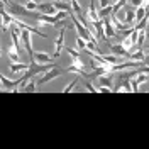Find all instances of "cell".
<instances>
[{"mask_svg": "<svg viewBox=\"0 0 149 149\" xmlns=\"http://www.w3.org/2000/svg\"><path fill=\"white\" fill-rule=\"evenodd\" d=\"M74 42H76V46H78V49H86V39L85 37H81V36H76L74 37Z\"/></svg>", "mask_w": 149, "mask_h": 149, "instance_id": "13", "label": "cell"}, {"mask_svg": "<svg viewBox=\"0 0 149 149\" xmlns=\"http://www.w3.org/2000/svg\"><path fill=\"white\" fill-rule=\"evenodd\" d=\"M102 26H103V31H105V39H112V37L117 34V29L113 27L110 17L102 19Z\"/></svg>", "mask_w": 149, "mask_h": 149, "instance_id": "4", "label": "cell"}, {"mask_svg": "<svg viewBox=\"0 0 149 149\" xmlns=\"http://www.w3.org/2000/svg\"><path fill=\"white\" fill-rule=\"evenodd\" d=\"M98 78V86H103V88H110L112 92H113V78H112V73L109 74H100V76H97Z\"/></svg>", "mask_w": 149, "mask_h": 149, "instance_id": "6", "label": "cell"}, {"mask_svg": "<svg viewBox=\"0 0 149 149\" xmlns=\"http://www.w3.org/2000/svg\"><path fill=\"white\" fill-rule=\"evenodd\" d=\"M148 24H149V17H148Z\"/></svg>", "mask_w": 149, "mask_h": 149, "instance_id": "20", "label": "cell"}, {"mask_svg": "<svg viewBox=\"0 0 149 149\" xmlns=\"http://www.w3.org/2000/svg\"><path fill=\"white\" fill-rule=\"evenodd\" d=\"M51 2H59V0H51Z\"/></svg>", "mask_w": 149, "mask_h": 149, "instance_id": "19", "label": "cell"}, {"mask_svg": "<svg viewBox=\"0 0 149 149\" xmlns=\"http://www.w3.org/2000/svg\"><path fill=\"white\" fill-rule=\"evenodd\" d=\"M130 3H132L134 7H139V5H142V3H144V0H130Z\"/></svg>", "mask_w": 149, "mask_h": 149, "instance_id": "18", "label": "cell"}, {"mask_svg": "<svg viewBox=\"0 0 149 149\" xmlns=\"http://www.w3.org/2000/svg\"><path fill=\"white\" fill-rule=\"evenodd\" d=\"M29 68H31V63H22V61H17V63H10V66H9L10 73H14V74L27 73Z\"/></svg>", "mask_w": 149, "mask_h": 149, "instance_id": "3", "label": "cell"}, {"mask_svg": "<svg viewBox=\"0 0 149 149\" xmlns=\"http://www.w3.org/2000/svg\"><path fill=\"white\" fill-rule=\"evenodd\" d=\"M39 12H41V14H44V15H56V14H58V9H56L54 2L47 0V2L39 3Z\"/></svg>", "mask_w": 149, "mask_h": 149, "instance_id": "2", "label": "cell"}, {"mask_svg": "<svg viewBox=\"0 0 149 149\" xmlns=\"http://www.w3.org/2000/svg\"><path fill=\"white\" fill-rule=\"evenodd\" d=\"M19 49L15 44H14V41L10 39L9 42V47H7V54H9V61L10 63H17V61H20V54H19Z\"/></svg>", "mask_w": 149, "mask_h": 149, "instance_id": "5", "label": "cell"}, {"mask_svg": "<svg viewBox=\"0 0 149 149\" xmlns=\"http://www.w3.org/2000/svg\"><path fill=\"white\" fill-rule=\"evenodd\" d=\"M70 3H71V10H73L76 15H80V14H81V9H80V2H78V0H70Z\"/></svg>", "mask_w": 149, "mask_h": 149, "instance_id": "14", "label": "cell"}, {"mask_svg": "<svg viewBox=\"0 0 149 149\" xmlns=\"http://www.w3.org/2000/svg\"><path fill=\"white\" fill-rule=\"evenodd\" d=\"M65 32H66V27L61 29V32H59V36H58V39H56V44H54V58H59V54H61V49H63V44H65Z\"/></svg>", "mask_w": 149, "mask_h": 149, "instance_id": "8", "label": "cell"}, {"mask_svg": "<svg viewBox=\"0 0 149 149\" xmlns=\"http://www.w3.org/2000/svg\"><path fill=\"white\" fill-rule=\"evenodd\" d=\"M22 5L26 7V10H27V12H36V10H39V3H37V2H34V0H26Z\"/></svg>", "mask_w": 149, "mask_h": 149, "instance_id": "11", "label": "cell"}, {"mask_svg": "<svg viewBox=\"0 0 149 149\" xmlns=\"http://www.w3.org/2000/svg\"><path fill=\"white\" fill-rule=\"evenodd\" d=\"M66 53L71 56V59H78V58H80V53H78V51H74L73 47H68V49H66Z\"/></svg>", "mask_w": 149, "mask_h": 149, "instance_id": "15", "label": "cell"}, {"mask_svg": "<svg viewBox=\"0 0 149 149\" xmlns=\"http://www.w3.org/2000/svg\"><path fill=\"white\" fill-rule=\"evenodd\" d=\"M115 2H117V0H115Z\"/></svg>", "mask_w": 149, "mask_h": 149, "instance_id": "21", "label": "cell"}, {"mask_svg": "<svg viewBox=\"0 0 149 149\" xmlns=\"http://www.w3.org/2000/svg\"><path fill=\"white\" fill-rule=\"evenodd\" d=\"M85 90L86 92H98V88H95L93 83H88V81H85Z\"/></svg>", "mask_w": 149, "mask_h": 149, "instance_id": "16", "label": "cell"}, {"mask_svg": "<svg viewBox=\"0 0 149 149\" xmlns=\"http://www.w3.org/2000/svg\"><path fill=\"white\" fill-rule=\"evenodd\" d=\"M124 22L129 24L130 27H136V12L127 10V12H125V19H124Z\"/></svg>", "mask_w": 149, "mask_h": 149, "instance_id": "10", "label": "cell"}, {"mask_svg": "<svg viewBox=\"0 0 149 149\" xmlns=\"http://www.w3.org/2000/svg\"><path fill=\"white\" fill-rule=\"evenodd\" d=\"M146 39H148V31H146V27H144V29H139V37H137V46H142Z\"/></svg>", "mask_w": 149, "mask_h": 149, "instance_id": "12", "label": "cell"}, {"mask_svg": "<svg viewBox=\"0 0 149 149\" xmlns=\"http://www.w3.org/2000/svg\"><path fill=\"white\" fill-rule=\"evenodd\" d=\"M59 70L58 68H53V70H49L47 73H44V76H41L39 80H37V85H44V83H47V81H51V80H54V78H58L59 76Z\"/></svg>", "mask_w": 149, "mask_h": 149, "instance_id": "7", "label": "cell"}, {"mask_svg": "<svg viewBox=\"0 0 149 149\" xmlns=\"http://www.w3.org/2000/svg\"><path fill=\"white\" fill-rule=\"evenodd\" d=\"M51 56L47 53H42V51H36L32 58H31V63H36V65H49L51 63Z\"/></svg>", "mask_w": 149, "mask_h": 149, "instance_id": "1", "label": "cell"}, {"mask_svg": "<svg viewBox=\"0 0 149 149\" xmlns=\"http://www.w3.org/2000/svg\"><path fill=\"white\" fill-rule=\"evenodd\" d=\"M76 83H78V80H73V81H71V83L68 85V86H66V88H65V90H63V92H65V93L71 92V90H73L74 86H76Z\"/></svg>", "mask_w": 149, "mask_h": 149, "instance_id": "17", "label": "cell"}, {"mask_svg": "<svg viewBox=\"0 0 149 149\" xmlns=\"http://www.w3.org/2000/svg\"><path fill=\"white\" fill-rule=\"evenodd\" d=\"M110 53L112 54H115V56H119V58H127V56H129V51L122 46V44H112L110 46Z\"/></svg>", "mask_w": 149, "mask_h": 149, "instance_id": "9", "label": "cell"}]
</instances>
